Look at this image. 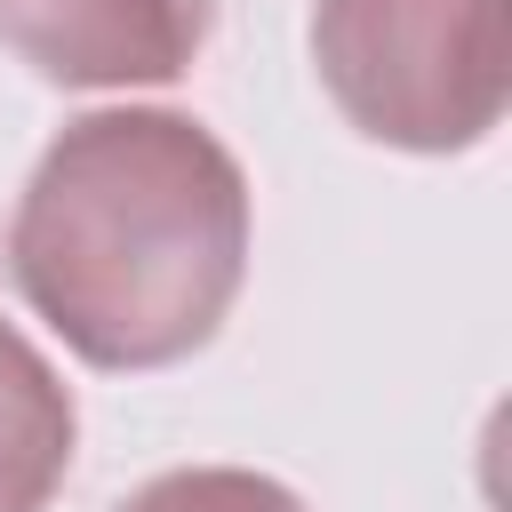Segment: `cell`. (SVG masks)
I'll use <instances>...</instances> for the list:
<instances>
[{"mask_svg":"<svg viewBox=\"0 0 512 512\" xmlns=\"http://www.w3.org/2000/svg\"><path fill=\"white\" fill-rule=\"evenodd\" d=\"M312 64L360 136L464 152L504 120V0H320Z\"/></svg>","mask_w":512,"mask_h":512,"instance_id":"obj_2","label":"cell"},{"mask_svg":"<svg viewBox=\"0 0 512 512\" xmlns=\"http://www.w3.org/2000/svg\"><path fill=\"white\" fill-rule=\"evenodd\" d=\"M0 40L64 88H144L192 72L208 0H0Z\"/></svg>","mask_w":512,"mask_h":512,"instance_id":"obj_3","label":"cell"},{"mask_svg":"<svg viewBox=\"0 0 512 512\" xmlns=\"http://www.w3.org/2000/svg\"><path fill=\"white\" fill-rule=\"evenodd\" d=\"M8 272L88 368H168L240 296L248 176L184 112H88L40 152Z\"/></svg>","mask_w":512,"mask_h":512,"instance_id":"obj_1","label":"cell"},{"mask_svg":"<svg viewBox=\"0 0 512 512\" xmlns=\"http://www.w3.org/2000/svg\"><path fill=\"white\" fill-rule=\"evenodd\" d=\"M72 392L0 320V512H48L72 472Z\"/></svg>","mask_w":512,"mask_h":512,"instance_id":"obj_4","label":"cell"},{"mask_svg":"<svg viewBox=\"0 0 512 512\" xmlns=\"http://www.w3.org/2000/svg\"><path fill=\"white\" fill-rule=\"evenodd\" d=\"M120 512H304L280 480L240 472V464H192V472H160L144 480Z\"/></svg>","mask_w":512,"mask_h":512,"instance_id":"obj_5","label":"cell"}]
</instances>
